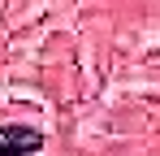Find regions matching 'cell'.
<instances>
[{"label": "cell", "mask_w": 160, "mask_h": 156, "mask_svg": "<svg viewBox=\"0 0 160 156\" xmlns=\"http://www.w3.org/2000/svg\"><path fill=\"white\" fill-rule=\"evenodd\" d=\"M43 134L30 126H0V156H39Z\"/></svg>", "instance_id": "6da1fadb"}]
</instances>
